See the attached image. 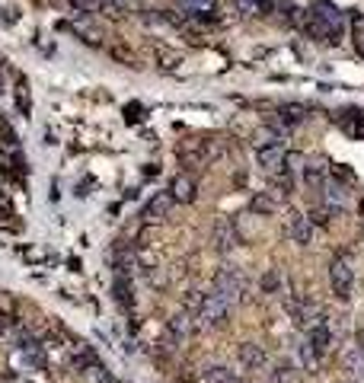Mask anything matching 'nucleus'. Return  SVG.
I'll use <instances>...</instances> for the list:
<instances>
[{"instance_id":"f257e3e1","label":"nucleus","mask_w":364,"mask_h":383,"mask_svg":"<svg viewBox=\"0 0 364 383\" xmlns=\"http://www.w3.org/2000/svg\"><path fill=\"white\" fill-rule=\"evenodd\" d=\"M246 294V278L240 272H233V268H221L215 275V297H221L224 303H233V300H240Z\"/></svg>"},{"instance_id":"f03ea898","label":"nucleus","mask_w":364,"mask_h":383,"mask_svg":"<svg viewBox=\"0 0 364 383\" xmlns=\"http://www.w3.org/2000/svg\"><path fill=\"white\" fill-rule=\"evenodd\" d=\"M329 284H332V291H336V297H339V300L352 297V288H355V268H352V262H348V259H342V256L332 259Z\"/></svg>"},{"instance_id":"7ed1b4c3","label":"nucleus","mask_w":364,"mask_h":383,"mask_svg":"<svg viewBox=\"0 0 364 383\" xmlns=\"http://www.w3.org/2000/svg\"><path fill=\"white\" fill-rule=\"evenodd\" d=\"M227 317H230V303H224L221 297H215V294H205V303H201L199 310V323L201 326H211V329H217V326H227Z\"/></svg>"},{"instance_id":"20e7f679","label":"nucleus","mask_w":364,"mask_h":383,"mask_svg":"<svg viewBox=\"0 0 364 383\" xmlns=\"http://www.w3.org/2000/svg\"><path fill=\"white\" fill-rule=\"evenodd\" d=\"M310 17L320 19V23H323L332 35H339V32H342V26H345V17L339 13V7H332L329 0H316L313 10H310Z\"/></svg>"},{"instance_id":"39448f33","label":"nucleus","mask_w":364,"mask_h":383,"mask_svg":"<svg viewBox=\"0 0 364 383\" xmlns=\"http://www.w3.org/2000/svg\"><path fill=\"white\" fill-rule=\"evenodd\" d=\"M284 230H288V236L298 243V246H307L310 236H313V224H310V217L300 214V211H291L288 221H284Z\"/></svg>"},{"instance_id":"423d86ee","label":"nucleus","mask_w":364,"mask_h":383,"mask_svg":"<svg viewBox=\"0 0 364 383\" xmlns=\"http://www.w3.org/2000/svg\"><path fill=\"white\" fill-rule=\"evenodd\" d=\"M170 208H173V198H170V192H157V195H154V198L144 205V221H147V224H160Z\"/></svg>"},{"instance_id":"0eeeda50","label":"nucleus","mask_w":364,"mask_h":383,"mask_svg":"<svg viewBox=\"0 0 364 383\" xmlns=\"http://www.w3.org/2000/svg\"><path fill=\"white\" fill-rule=\"evenodd\" d=\"M237 230H233L230 221H217L215 224V250L217 252H233L237 250Z\"/></svg>"},{"instance_id":"6e6552de","label":"nucleus","mask_w":364,"mask_h":383,"mask_svg":"<svg viewBox=\"0 0 364 383\" xmlns=\"http://www.w3.org/2000/svg\"><path fill=\"white\" fill-rule=\"evenodd\" d=\"M195 326H199V319L192 317V313H185V310H179V313L170 319V335H173L176 342H185L195 333Z\"/></svg>"},{"instance_id":"1a4fd4ad","label":"nucleus","mask_w":364,"mask_h":383,"mask_svg":"<svg viewBox=\"0 0 364 383\" xmlns=\"http://www.w3.org/2000/svg\"><path fill=\"white\" fill-rule=\"evenodd\" d=\"M259 167L265 173H278L284 169V150L278 144H269V147H259Z\"/></svg>"},{"instance_id":"9d476101","label":"nucleus","mask_w":364,"mask_h":383,"mask_svg":"<svg viewBox=\"0 0 364 383\" xmlns=\"http://www.w3.org/2000/svg\"><path fill=\"white\" fill-rule=\"evenodd\" d=\"M237 358H240L243 367L256 371V367L265 364V351H262V345H256V342H243L240 348H237Z\"/></svg>"},{"instance_id":"9b49d317","label":"nucleus","mask_w":364,"mask_h":383,"mask_svg":"<svg viewBox=\"0 0 364 383\" xmlns=\"http://www.w3.org/2000/svg\"><path fill=\"white\" fill-rule=\"evenodd\" d=\"M342 367H345V374L352 383H364V351L352 348L342 355Z\"/></svg>"},{"instance_id":"f8f14e48","label":"nucleus","mask_w":364,"mask_h":383,"mask_svg":"<svg viewBox=\"0 0 364 383\" xmlns=\"http://www.w3.org/2000/svg\"><path fill=\"white\" fill-rule=\"evenodd\" d=\"M170 198L179 201V205H192L195 201V183L189 176H176L173 185H170Z\"/></svg>"},{"instance_id":"ddd939ff","label":"nucleus","mask_w":364,"mask_h":383,"mask_svg":"<svg viewBox=\"0 0 364 383\" xmlns=\"http://www.w3.org/2000/svg\"><path fill=\"white\" fill-rule=\"evenodd\" d=\"M310 345H313V351L316 355H320V358H323L326 351H329V342H332V335H329V326L323 323V319H320V323L313 326V329H310Z\"/></svg>"},{"instance_id":"4468645a","label":"nucleus","mask_w":364,"mask_h":383,"mask_svg":"<svg viewBox=\"0 0 364 383\" xmlns=\"http://www.w3.org/2000/svg\"><path fill=\"white\" fill-rule=\"evenodd\" d=\"M195 383H233V374L227 371V367H221V364H208V367H201V371H199Z\"/></svg>"},{"instance_id":"2eb2a0df","label":"nucleus","mask_w":364,"mask_h":383,"mask_svg":"<svg viewBox=\"0 0 364 383\" xmlns=\"http://www.w3.org/2000/svg\"><path fill=\"white\" fill-rule=\"evenodd\" d=\"M275 208H278V198L269 195V192H256L253 201H249V211H253V214H262V217L275 214Z\"/></svg>"},{"instance_id":"dca6fc26","label":"nucleus","mask_w":364,"mask_h":383,"mask_svg":"<svg viewBox=\"0 0 364 383\" xmlns=\"http://www.w3.org/2000/svg\"><path fill=\"white\" fill-rule=\"evenodd\" d=\"M243 17H262V13H272V0H237Z\"/></svg>"},{"instance_id":"f3484780","label":"nucleus","mask_w":364,"mask_h":383,"mask_svg":"<svg viewBox=\"0 0 364 383\" xmlns=\"http://www.w3.org/2000/svg\"><path fill=\"white\" fill-rule=\"evenodd\" d=\"M300 364H304L307 374H313L316 367H320V355L313 351V345H310V342H304V345H300Z\"/></svg>"},{"instance_id":"a211bd4d","label":"nucleus","mask_w":364,"mask_h":383,"mask_svg":"<svg viewBox=\"0 0 364 383\" xmlns=\"http://www.w3.org/2000/svg\"><path fill=\"white\" fill-rule=\"evenodd\" d=\"M278 112H282L284 122H294V125H298V122H304V118H307V112H310V109L300 106V102H288V106H282Z\"/></svg>"},{"instance_id":"6ab92c4d","label":"nucleus","mask_w":364,"mask_h":383,"mask_svg":"<svg viewBox=\"0 0 364 383\" xmlns=\"http://www.w3.org/2000/svg\"><path fill=\"white\" fill-rule=\"evenodd\" d=\"M272 383H300V371H294V367H291V364L275 367Z\"/></svg>"},{"instance_id":"aec40b11","label":"nucleus","mask_w":364,"mask_h":383,"mask_svg":"<svg viewBox=\"0 0 364 383\" xmlns=\"http://www.w3.org/2000/svg\"><path fill=\"white\" fill-rule=\"evenodd\" d=\"M201 303H205V294H201V291H189L185 297H182V310H185V313H192V317H199Z\"/></svg>"},{"instance_id":"412c9836","label":"nucleus","mask_w":364,"mask_h":383,"mask_svg":"<svg viewBox=\"0 0 364 383\" xmlns=\"http://www.w3.org/2000/svg\"><path fill=\"white\" fill-rule=\"evenodd\" d=\"M179 7L195 13V17H201V13H211V10H215V0H179Z\"/></svg>"},{"instance_id":"4be33fe9","label":"nucleus","mask_w":364,"mask_h":383,"mask_svg":"<svg viewBox=\"0 0 364 383\" xmlns=\"http://www.w3.org/2000/svg\"><path fill=\"white\" fill-rule=\"evenodd\" d=\"M116 297H118L122 307H131V303H134V300H131V284H128V278H125V275L116 278Z\"/></svg>"},{"instance_id":"5701e85b","label":"nucleus","mask_w":364,"mask_h":383,"mask_svg":"<svg viewBox=\"0 0 364 383\" xmlns=\"http://www.w3.org/2000/svg\"><path fill=\"white\" fill-rule=\"evenodd\" d=\"M326 198L332 201V208H339V205H345V198H348L345 185H342V183H329V185H326Z\"/></svg>"},{"instance_id":"b1692460","label":"nucleus","mask_w":364,"mask_h":383,"mask_svg":"<svg viewBox=\"0 0 364 383\" xmlns=\"http://www.w3.org/2000/svg\"><path fill=\"white\" fill-rule=\"evenodd\" d=\"M304 176H307V183H310V185H323L326 167H323V163H310V167H304Z\"/></svg>"},{"instance_id":"393cba45","label":"nucleus","mask_w":364,"mask_h":383,"mask_svg":"<svg viewBox=\"0 0 364 383\" xmlns=\"http://www.w3.org/2000/svg\"><path fill=\"white\" fill-rule=\"evenodd\" d=\"M304 163H307V157L298 153V150H294V153H284V169H288V173H300Z\"/></svg>"},{"instance_id":"a878e982","label":"nucleus","mask_w":364,"mask_h":383,"mask_svg":"<svg viewBox=\"0 0 364 383\" xmlns=\"http://www.w3.org/2000/svg\"><path fill=\"white\" fill-rule=\"evenodd\" d=\"M259 284H262L265 294H275V291H278V284H282V278H278V272H265Z\"/></svg>"},{"instance_id":"bb28decb","label":"nucleus","mask_w":364,"mask_h":383,"mask_svg":"<svg viewBox=\"0 0 364 383\" xmlns=\"http://www.w3.org/2000/svg\"><path fill=\"white\" fill-rule=\"evenodd\" d=\"M71 7L80 10V13H100L102 3L100 0H71Z\"/></svg>"},{"instance_id":"cd10ccee","label":"nucleus","mask_w":364,"mask_h":383,"mask_svg":"<svg viewBox=\"0 0 364 383\" xmlns=\"http://www.w3.org/2000/svg\"><path fill=\"white\" fill-rule=\"evenodd\" d=\"M17 96H19V109H23V115H29V90H26V80H19Z\"/></svg>"},{"instance_id":"c85d7f7f","label":"nucleus","mask_w":364,"mask_h":383,"mask_svg":"<svg viewBox=\"0 0 364 383\" xmlns=\"http://www.w3.org/2000/svg\"><path fill=\"white\" fill-rule=\"evenodd\" d=\"M160 61H163V67H176V64H179V55H176V51L160 48Z\"/></svg>"},{"instance_id":"c756f323","label":"nucleus","mask_w":364,"mask_h":383,"mask_svg":"<svg viewBox=\"0 0 364 383\" xmlns=\"http://www.w3.org/2000/svg\"><path fill=\"white\" fill-rule=\"evenodd\" d=\"M326 214H329L326 208H313V211H310V224H326V221H329Z\"/></svg>"},{"instance_id":"7c9ffc66","label":"nucleus","mask_w":364,"mask_h":383,"mask_svg":"<svg viewBox=\"0 0 364 383\" xmlns=\"http://www.w3.org/2000/svg\"><path fill=\"white\" fill-rule=\"evenodd\" d=\"M122 3H102V13H106V17H122Z\"/></svg>"},{"instance_id":"2f4dec72","label":"nucleus","mask_w":364,"mask_h":383,"mask_svg":"<svg viewBox=\"0 0 364 383\" xmlns=\"http://www.w3.org/2000/svg\"><path fill=\"white\" fill-rule=\"evenodd\" d=\"M352 26H355V35H364V13H355V17H352Z\"/></svg>"},{"instance_id":"473e14b6","label":"nucleus","mask_w":364,"mask_h":383,"mask_svg":"<svg viewBox=\"0 0 364 383\" xmlns=\"http://www.w3.org/2000/svg\"><path fill=\"white\" fill-rule=\"evenodd\" d=\"M332 173L339 176V179H348V183L355 179V176H352V169H345V167H332Z\"/></svg>"},{"instance_id":"72a5a7b5","label":"nucleus","mask_w":364,"mask_h":383,"mask_svg":"<svg viewBox=\"0 0 364 383\" xmlns=\"http://www.w3.org/2000/svg\"><path fill=\"white\" fill-rule=\"evenodd\" d=\"M0 310H3V313H10V310H13V303H10L7 297H0Z\"/></svg>"},{"instance_id":"f704fd0d","label":"nucleus","mask_w":364,"mask_h":383,"mask_svg":"<svg viewBox=\"0 0 364 383\" xmlns=\"http://www.w3.org/2000/svg\"><path fill=\"white\" fill-rule=\"evenodd\" d=\"M355 348H358V351H364V329L358 333V345H355Z\"/></svg>"},{"instance_id":"c9c22d12","label":"nucleus","mask_w":364,"mask_h":383,"mask_svg":"<svg viewBox=\"0 0 364 383\" xmlns=\"http://www.w3.org/2000/svg\"><path fill=\"white\" fill-rule=\"evenodd\" d=\"M358 51L364 55V35H358Z\"/></svg>"},{"instance_id":"e433bc0d","label":"nucleus","mask_w":364,"mask_h":383,"mask_svg":"<svg viewBox=\"0 0 364 383\" xmlns=\"http://www.w3.org/2000/svg\"><path fill=\"white\" fill-rule=\"evenodd\" d=\"M100 383H116V380H112V377H102V380Z\"/></svg>"}]
</instances>
